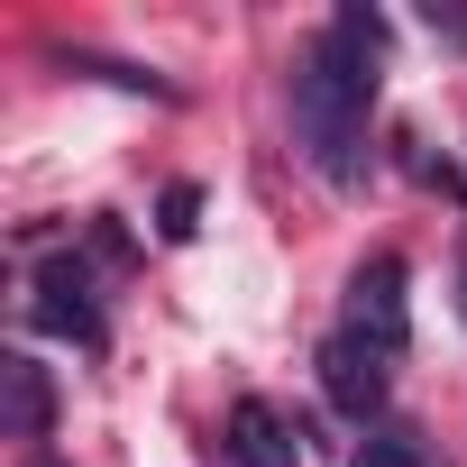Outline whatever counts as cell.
Segmentation results:
<instances>
[{"label": "cell", "instance_id": "cell-1", "mask_svg": "<svg viewBox=\"0 0 467 467\" xmlns=\"http://www.w3.org/2000/svg\"><path fill=\"white\" fill-rule=\"evenodd\" d=\"M385 92V10L348 0V10L294 56V147L312 156L321 183L367 174V110Z\"/></svg>", "mask_w": 467, "mask_h": 467}, {"label": "cell", "instance_id": "cell-5", "mask_svg": "<svg viewBox=\"0 0 467 467\" xmlns=\"http://www.w3.org/2000/svg\"><path fill=\"white\" fill-rule=\"evenodd\" d=\"M385 385H394V358H385V348H367V339H348V330L321 339V394H330L339 412L367 421V412L385 403Z\"/></svg>", "mask_w": 467, "mask_h": 467}, {"label": "cell", "instance_id": "cell-2", "mask_svg": "<svg viewBox=\"0 0 467 467\" xmlns=\"http://www.w3.org/2000/svg\"><path fill=\"white\" fill-rule=\"evenodd\" d=\"M339 330L367 339V348H385V358H403L412 321H403V257H394V248H376V257L348 275V312H339Z\"/></svg>", "mask_w": 467, "mask_h": 467}, {"label": "cell", "instance_id": "cell-9", "mask_svg": "<svg viewBox=\"0 0 467 467\" xmlns=\"http://www.w3.org/2000/svg\"><path fill=\"white\" fill-rule=\"evenodd\" d=\"M348 467H431V458H421V440L376 431V440H358V458H348Z\"/></svg>", "mask_w": 467, "mask_h": 467}, {"label": "cell", "instance_id": "cell-12", "mask_svg": "<svg viewBox=\"0 0 467 467\" xmlns=\"http://www.w3.org/2000/svg\"><path fill=\"white\" fill-rule=\"evenodd\" d=\"M28 467H65V458H56V449H37V458H28Z\"/></svg>", "mask_w": 467, "mask_h": 467}, {"label": "cell", "instance_id": "cell-8", "mask_svg": "<svg viewBox=\"0 0 467 467\" xmlns=\"http://www.w3.org/2000/svg\"><path fill=\"white\" fill-rule=\"evenodd\" d=\"M156 229H165V239H192V229H202V183H165Z\"/></svg>", "mask_w": 467, "mask_h": 467}, {"label": "cell", "instance_id": "cell-11", "mask_svg": "<svg viewBox=\"0 0 467 467\" xmlns=\"http://www.w3.org/2000/svg\"><path fill=\"white\" fill-rule=\"evenodd\" d=\"M458 321H467V248H458Z\"/></svg>", "mask_w": 467, "mask_h": 467}, {"label": "cell", "instance_id": "cell-7", "mask_svg": "<svg viewBox=\"0 0 467 467\" xmlns=\"http://www.w3.org/2000/svg\"><path fill=\"white\" fill-rule=\"evenodd\" d=\"M65 65H74V74H101V83H119V92H147V101H174V83H165L156 65H119V56H83V47H74Z\"/></svg>", "mask_w": 467, "mask_h": 467}, {"label": "cell", "instance_id": "cell-6", "mask_svg": "<svg viewBox=\"0 0 467 467\" xmlns=\"http://www.w3.org/2000/svg\"><path fill=\"white\" fill-rule=\"evenodd\" d=\"M0 431H10V440H47L56 431V376L28 348L0 358Z\"/></svg>", "mask_w": 467, "mask_h": 467}, {"label": "cell", "instance_id": "cell-10", "mask_svg": "<svg viewBox=\"0 0 467 467\" xmlns=\"http://www.w3.org/2000/svg\"><path fill=\"white\" fill-rule=\"evenodd\" d=\"M431 28H440V37H458V47H467V0H431Z\"/></svg>", "mask_w": 467, "mask_h": 467}, {"label": "cell", "instance_id": "cell-4", "mask_svg": "<svg viewBox=\"0 0 467 467\" xmlns=\"http://www.w3.org/2000/svg\"><path fill=\"white\" fill-rule=\"evenodd\" d=\"M220 467H303V431H294V412H275L266 394L229 403V421H220Z\"/></svg>", "mask_w": 467, "mask_h": 467}, {"label": "cell", "instance_id": "cell-3", "mask_svg": "<svg viewBox=\"0 0 467 467\" xmlns=\"http://www.w3.org/2000/svg\"><path fill=\"white\" fill-rule=\"evenodd\" d=\"M28 321H37V330H56V339H74V348H101V339H110V321H101V303H92V266H83V257H47V266H37Z\"/></svg>", "mask_w": 467, "mask_h": 467}]
</instances>
